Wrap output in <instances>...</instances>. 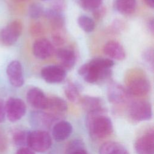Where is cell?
Returning a JSON list of instances; mask_svg holds the SVG:
<instances>
[{
  "mask_svg": "<svg viewBox=\"0 0 154 154\" xmlns=\"http://www.w3.org/2000/svg\"><path fill=\"white\" fill-rule=\"evenodd\" d=\"M41 76L48 83H60L65 79L66 70L61 66L49 65L44 67L42 69Z\"/></svg>",
  "mask_w": 154,
  "mask_h": 154,
  "instance_id": "obj_7",
  "label": "cell"
},
{
  "mask_svg": "<svg viewBox=\"0 0 154 154\" xmlns=\"http://www.w3.org/2000/svg\"><path fill=\"white\" fill-rule=\"evenodd\" d=\"M44 13V10L42 5L38 3H33L28 8V14L32 19H38Z\"/></svg>",
  "mask_w": 154,
  "mask_h": 154,
  "instance_id": "obj_24",
  "label": "cell"
},
{
  "mask_svg": "<svg viewBox=\"0 0 154 154\" xmlns=\"http://www.w3.org/2000/svg\"><path fill=\"white\" fill-rule=\"evenodd\" d=\"M5 107L4 106L3 103L0 100V123L2 122L5 118Z\"/></svg>",
  "mask_w": 154,
  "mask_h": 154,
  "instance_id": "obj_36",
  "label": "cell"
},
{
  "mask_svg": "<svg viewBox=\"0 0 154 154\" xmlns=\"http://www.w3.org/2000/svg\"><path fill=\"white\" fill-rule=\"evenodd\" d=\"M142 58L145 63L151 69H153V60H154V53L152 48H148L144 50L142 54Z\"/></svg>",
  "mask_w": 154,
  "mask_h": 154,
  "instance_id": "obj_25",
  "label": "cell"
},
{
  "mask_svg": "<svg viewBox=\"0 0 154 154\" xmlns=\"http://www.w3.org/2000/svg\"><path fill=\"white\" fill-rule=\"evenodd\" d=\"M137 154H154V133L152 129L140 136L135 143Z\"/></svg>",
  "mask_w": 154,
  "mask_h": 154,
  "instance_id": "obj_9",
  "label": "cell"
},
{
  "mask_svg": "<svg viewBox=\"0 0 154 154\" xmlns=\"http://www.w3.org/2000/svg\"><path fill=\"white\" fill-rule=\"evenodd\" d=\"M6 139L4 135L0 132V152H2L6 148Z\"/></svg>",
  "mask_w": 154,
  "mask_h": 154,
  "instance_id": "obj_34",
  "label": "cell"
},
{
  "mask_svg": "<svg viewBox=\"0 0 154 154\" xmlns=\"http://www.w3.org/2000/svg\"><path fill=\"white\" fill-rule=\"evenodd\" d=\"M136 0H116L115 8L120 13L124 15L132 14L136 8Z\"/></svg>",
  "mask_w": 154,
  "mask_h": 154,
  "instance_id": "obj_21",
  "label": "cell"
},
{
  "mask_svg": "<svg viewBox=\"0 0 154 154\" xmlns=\"http://www.w3.org/2000/svg\"><path fill=\"white\" fill-rule=\"evenodd\" d=\"M78 1L84 9L93 10L100 6L102 0H78Z\"/></svg>",
  "mask_w": 154,
  "mask_h": 154,
  "instance_id": "obj_29",
  "label": "cell"
},
{
  "mask_svg": "<svg viewBox=\"0 0 154 154\" xmlns=\"http://www.w3.org/2000/svg\"><path fill=\"white\" fill-rule=\"evenodd\" d=\"M72 132V125L66 121H60L57 123L52 129V136L58 141H61L67 138Z\"/></svg>",
  "mask_w": 154,
  "mask_h": 154,
  "instance_id": "obj_16",
  "label": "cell"
},
{
  "mask_svg": "<svg viewBox=\"0 0 154 154\" xmlns=\"http://www.w3.org/2000/svg\"><path fill=\"white\" fill-rule=\"evenodd\" d=\"M105 113L106 111L103 108L88 112L87 126L91 137L94 140L105 138L113 131L111 120Z\"/></svg>",
  "mask_w": 154,
  "mask_h": 154,
  "instance_id": "obj_1",
  "label": "cell"
},
{
  "mask_svg": "<svg viewBox=\"0 0 154 154\" xmlns=\"http://www.w3.org/2000/svg\"><path fill=\"white\" fill-rule=\"evenodd\" d=\"M69 154H89V153L85 150L84 148H83V149H81L76 151H74Z\"/></svg>",
  "mask_w": 154,
  "mask_h": 154,
  "instance_id": "obj_37",
  "label": "cell"
},
{
  "mask_svg": "<svg viewBox=\"0 0 154 154\" xmlns=\"http://www.w3.org/2000/svg\"><path fill=\"white\" fill-rule=\"evenodd\" d=\"M26 144L33 151L44 152L51 147L52 138L47 132L35 130L28 133Z\"/></svg>",
  "mask_w": 154,
  "mask_h": 154,
  "instance_id": "obj_3",
  "label": "cell"
},
{
  "mask_svg": "<svg viewBox=\"0 0 154 154\" xmlns=\"http://www.w3.org/2000/svg\"><path fill=\"white\" fill-rule=\"evenodd\" d=\"M7 75L12 85L20 87L24 83L22 67L20 63L17 60L9 63L7 67Z\"/></svg>",
  "mask_w": 154,
  "mask_h": 154,
  "instance_id": "obj_11",
  "label": "cell"
},
{
  "mask_svg": "<svg viewBox=\"0 0 154 154\" xmlns=\"http://www.w3.org/2000/svg\"><path fill=\"white\" fill-rule=\"evenodd\" d=\"M79 102L82 107L88 112L103 108L102 101L97 97L85 96L80 98Z\"/></svg>",
  "mask_w": 154,
  "mask_h": 154,
  "instance_id": "obj_20",
  "label": "cell"
},
{
  "mask_svg": "<svg viewBox=\"0 0 154 154\" xmlns=\"http://www.w3.org/2000/svg\"><path fill=\"white\" fill-rule=\"evenodd\" d=\"M43 1H45V0H43Z\"/></svg>",
  "mask_w": 154,
  "mask_h": 154,
  "instance_id": "obj_41",
  "label": "cell"
},
{
  "mask_svg": "<svg viewBox=\"0 0 154 154\" xmlns=\"http://www.w3.org/2000/svg\"><path fill=\"white\" fill-rule=\"evenodd\" d=\"M28 103L36 109H45L48 102V97L38 88L34 87L29 89L26 94Z\"/></svg>",
  "mask_w": 154,
  "mask_h": 154,
  "instance_id": "obj_12",
  "label": "cell"
},
{
  "mask_svg": "<svg viewBox=\"0 0 154 154\" xmlns=\"http://www.w3.org/2000/svg\"><path fill=\"white\" fill-rule=\"evenodd\" d=\"M105 14H106V9L104 7L99 6L93 10V15L95 20H99L102 19L104 17Z\"/></svg>",
  "mask_w": 154,
  "mask_h": 154,
  "instance_id": "obj_32",
  "label": "cell"
},
{
  "mask_svg": "<svg viewBox=\"0 0 154 154\" xmlns=\"http://www.w3.org/2000/svg\"><path fill=\"white\" fill-rule=\"evenodd\" d=\"M125 28V24L120 20H115L109 28V31L112 34H118Z\"/></svg>",
  "mask_w": 154,
  "mask_h": 154,
  "instance_id": "obj_31",
  "label": "cell"
},
{
  "mask_svg": "<svg viewBox=\"0 0 154 154\" xmlns=\"http://www.w3.org/2000/svg\"><path fill=\"white\" fill-rule=\"evenodd\" d=\"M64 93L66 97L71 102L79 101L80 94L78 87L72 82H68L64 87Z\"/></svg>",
  "mask_w": 154,
  "mask_h": 154,
  "instance_id": "obj_22",
  "label": "cell"
},
{
  "mask_svg": "<svg viewBox=\"0 0 154 154\" xmlns=\"http://www.w3.org/2000/svg\"><path fill=\"white\" fill-rule=\"evenodd\" d=\"M64 7H65V4L63 0H56L52 4V8L56 11L61 12L64 10Z\"/></svg>",
  "mask_w": 154,
  "mask_h": 154,
  "instance_id": "obj_33",
  "label": "cell"
},
{
  "mask_svg": "<svg viewBox=\"0 0 154 154\" xmlns=\"http://www.w3.org/2000/svg\"><path fill=\"white\" fill-rule=\"evenodd\" d=\"M22 23L19 20H14L0 30V42L5 46L14 45L22 31Z\"/></svg>",
  "mask_w": 154,
  "mask_h": 154,
  "instance_id": "obj_4",
  "label": "cell"
},
{
  "mask_svg": "<svg viewBox=\"0 0 154 154\" xmlns=\"http://www.w3.org/2000/svg\"><path fill=\"white\" fill-rule=\"evenodd\" d=\"M55 54L60 61V66L66 70H70L74 67L76 55L73 51L66 48H59L55 51Z\"/></svg>",
  "mask_w": 154,
  "mask_h": 154,
  "instance_id": "obj_15",
  "label": "cell"
},
{
  "mask_svg": "<svg viewBox=\"0 0 154 154\" xmlns=\"http://www.w3.org/2000/svg\"><path fill=\"white\" fill-rule=\"evenodd\" d=\"M19 1H28V0H17Z\"/></svg>",
  "mask_w": 154,
  "mask_h": 154,
  "instance_id": "obj_40",
  "label": "cell"
},
{
  "mask_svg": "<svg viewBox=\"0 0 154 154\" xmlns=\"http://www.w3.org/2000/svg\"><path fill=\"white\" fill-rule=\"evenodd\" d=\"M28 133L29 132H27L25 131H17L15 132L13 136L14 143L19 146L26 144Z\"/></svg>",
  "mask_w": 154,
  "mask_h": 154,
  "instance_id": "obj_26",
  "label": "cell"
},
{
  "mask_svg": "<svg viewBox=\"0 0 154 154\" xmlns=\"http://www.w3.org/2000/svg\"><path fill=\"white\" fill-rule=\"evenodd\" d=\"M78 23L80 28L86 32H90L95 28L94 20L85 15L80 16L78 19Z\"/></svg>",
  "mask_w": 154,
  "mask_h": 154,
  "instance_id": "obj_23",
  "label": "cell"
},
{
  "mask_svg": "<svg viewBox=\"0 0 154 154\" xmlns=\"http://www.w3.org/2000/svg\"><path fill=\"white\" fill-rule=\"evenodd\" d=\"M84 148V143L79 140H74L70 142L67 147L66 153L69 154L77 150Z\"/></svg>",
  "mask_w": 154,
  "mask_h": 154,
  "instance_id": "obj_30",
  "label": "cell"
},
{
  "mask_svg": "<svg viewBox=\"0 0 154 154\" xmlns=\"http://www.w3.org/2000/svg\"><path fill=\"white\" fill-rule=\"evenodd\" d=\"M145 3L150 8H153L154 7V2L153 0H144Z\"/></svg>",
  "mask_w": 154,
  "mask_h": 154,
  "instance_id": "obj_39",
  "label": "cell"
},
{
  "mask_svg": "<svg viewBox=\"0 0 154 154\" xmlns=\"http://www.w3.org/2000/svg\"><path fill=\"white\" fill-rule=\"evenodd\" d=\"M129 116L134 121L142 122L150 120L152 116L151 104L145 100H136L129 108Z\"/></svg>",
  "mask_w": 154,
  "mask_h": 154,
  "instance_id": "obj_5",
  "label": "cell"
},
{
  "mask_svg": "<svg viewBox=\"0 0 154 154\" xmlns=\"http://www.w3.org/2000/svg\"><path fill=\"white\" fill-rule=\"evenodd\" d=\"M5 111L8 119L12 122L20 120L26 112V105L19 98H9L5 106Z\"/></svg>",
  "mask_w": 154,
  "mask_h": 154,
  "instance_id": "obj_6",
  "label": "cell"
},
{
  "mask_svg": "<svg viewBox=\"0 0 154 154\" xmlns=\"http://www.w3.org/2000/svg\"><path fill=\"white\" fill-rule=\"evenodd\" d=\"M45 109L51 111V114H59L66 112L67 109V104L62 98L57 96L48 97V102Z\"/></svg>",
  "mask_w": 154,
  "mask_h": 154,
  "instance_id": "obj_18",
  "label": "cell"
},
{
  "mask_svg": "<svg viewBox=\"0 0 154 154\" xmlns=\"http://www.w3.org/2000/svg\"><path fill=\"white\" fill-rule=\"evenodd\" d=\"M16 154H35V153L34 151L29 148L22 147L17 151Z\"/></svg>",
  "mask_w": 154,
  "mask_h": 154,
  "instance_id": "obj_35",
  "label": "cell"
},
{
  "mask_svg": "<svg viewBox=\"0 0 154 154\" xmlns=\"http://www.w3.org/2000/svg\"><path fill=\"white\" fill-rule=\"evenodd\" d=\"M99 154H129V153L121 144L114 141H108L101 146L99 149Z\"/></svg>",
  "mask_w": 154,
  "mask_h": 154,
  "instance_id": "obj_19",
  "label": "cell"
},
{
  "mask_svg": "<svg viewBox=\"0 0 154 154\" xmlns=\"http://www.w3.org/2000/svg\"><path fill=\"white\" fill-rule=\"evenodd\" d=\"M128 92L124 87L116 82L111 83L108 89V98L114 104H121L126 101Z\"/></svg>",
  "mask_w": 154,
  "mask_h": 154,
  "instance_id": "obj_13",
  "label": "cell"
},
{
  "mask_svg": "<svg viewBox=\"0 0 154 154\" xmlns=\"http://www.w3.org/2000/svg\"><path fill=\"white\" fill-rule=\"evenodd\" d=\"M43 14L49 21L54 29H63L65 25V19L61 12L49 8L44 11Z\"/></svg>",
  "mask_w": 154,
  "mask_h": 154,
  "instance_id": "obj_17",
  "label": "cell"
},
{
  "mask_svg": "<svg viewBox=\"0 0 154 154\" xmlns=\"http://www.w3.org/2000/svg\"><path fill=\"white\" fill-rule=\"evenodd\" d=\"M148 28H149V31L152 32V33H153V28H154V25H153V20L152 19L151 20H150L149 22H148Z\"/></svg>",
  "mask_w": 154,
  "mask_h": 154,
  "instance_id": "obj_38",
  "label": "cell"
},
{
  "mask_svg": "<svg viewBox=\"0 0 154 154\" xmlns=\"http://www.w3.org/2000/svg\"><path fill=\"white\" fill-rule=\"evenodd\" d=\"M29 31L32 36L38 37L44 34L45 28L40 22H35L30 25Z\"/></svg>",
  "mask_w": 154,
  "mask_h": 154,
  "instance_id": "obj_28",
  "label": "cell"
},
{
  "mask_svg": "<svg viewBox=\"0 0 154 154\" xmlns=\"http://www.w3.org/2000/svg\"><path fill=\"white\" fill-rule=\"evenodd\" d=\"M150 84L147 79L143 76L133 78L128 83V93L137 97L146 95L150 91Z\"/></svg>",
  "mask_w": 154,
  "mask_h": 154,
  "instance_id": "obj_8",
  "label": "cell"
},
{
  "mask_svg": "<svg viewBox=\"0 0 154 154\" xmlns=\"http://www.w3.org/2000/svg\"><path fill=\"white\" fill-rule=\"evenodd\" d=\"M52 40L56 46H61L66 42L65 35L62 29H54L52 34Z\"/></svg>",
  "mask_w": 154,
  "mask_h": 154,
  "instance_id": "obj_27",
  "label": "cell"
},
{
  "mask_svg": "<svg viewBox=\"0 0 154 154\" xmlns=\"http://www.w3.org/2000/svg\"><path fill=\"white\" fill-rule=\"evenodd\" d=\"M79 75L88 83H95L108 78L111 75L110 69H102L94 65L90 61L82 64L78 71Z\"/></svg>",
  "mask_w": 154,
  "mask_h": 154,
  "instance_id": "obj_2",
  "label": "cell"
},
{
  "mask_svg": "<svg viewBox=\"0 0 154 154\" xmlns=\"http://www.w3.org/2000/svg\"><path fill=\"white\" fill-rule=\"evenodd\" d=\"M103 51L109 58L117 60H122L126 57L123 47L120 43L115 40H110L106 43L103 46Z\"/></svg>",
  "mask_w": 154,
  "mask_h": 154,
  "instance_id": "obj_14",
  "label": "cell"
},
{
  "mask_svg": "<svg viewBox=\"0 0 154 154\" xmlns=\"http://www.w3.org/2000/svg\"><path fill=\"white\" fill-rule=\"evenodd\" d=\"M32 52L34 56L40 60L50 57L54 52V48L50 41L45 38L37 39L33 44Z\"/></svg>",
  "mask_w": 154,
  "mask_h": 154,
  "instance_id": "obj_10",
  "label": "cell"
}]
</instances>
